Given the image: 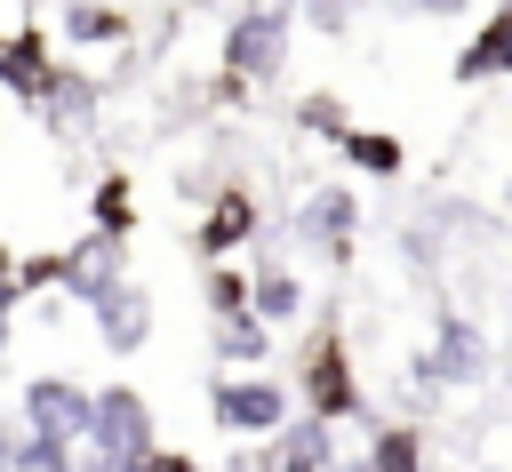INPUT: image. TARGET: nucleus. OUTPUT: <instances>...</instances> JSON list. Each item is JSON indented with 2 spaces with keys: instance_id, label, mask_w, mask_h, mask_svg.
Here are the masks:
<instances>
[{
  "instance_id": "1",
  "label": "nucleus",
  "mask_w": 512,
  "mask_h": 472,
  "mask_svg": "<svg viewBox=\"0 0 512 472\" xmlns=\"http://www.w3.org/2000/svg\"><path fill=\"white\" fill-rule=\"evenodd\" d=\"M88 448L104 456V464H144L160 440H152V400L136 392V384H104V392H88Z\"/></svg>"
},
{
  "instance_id": "2",
  "label": "nucleus",
  "mask_w": 512,
  "mask_h": 472,
  "mask_svg": "<svg viewBox=\"0 0 512 472\" xmlns=\"http://www.w3.org/2000/svg\"><path fill=\"white\" fill-rule=\"evenodd\" d=\"M288 16H296V0H248V8H240V24L224 32V80H232V88L280 72V56H288Z\"/></svg>"
},
{
  "instance_id": "3",
  "label": "nucleus",
  "mask_w": 512,
  "mask_h": 472,
  "mask_svg": "<svg viewBox=\"0 0 512 472\" xmlns=\"http://www.w3.org/2000/svg\"><path fill=\"white\" fill-rule=\"evenodd\" d=\"M208 416H216V432L224 440H272L280 424H288V384L280 376H224L216 392H208Z\"/></svg>"
},
{
  "instance_id": "4",
  "label": "nucleus",
  "mask_w": 512,
  "mask_h": 472,
  "mask_svg": "<svg viewBox=\"0 0 512 472\" xmlns=\"http://www.w3.org/2000/svg\"><path fill=\"white\" fill-rule=\"evenodd\" d=\"M56 280H64V296H80V304L112 296V288L128 280V240H120V232H80V240L56 256Z\"/></svg>"
},
{
  "instance_id": "5",
  "label": "nucleus",
  "mask_w": 512,
  "mask_h": 472,
  "mask_svg": "<svg viewBox=\"0 0 512 472\" xmlns=\"http://www.w3.org/2000/svg\"><path fill=\"white\" fill-rule=\"evenodd\" d=\"M24 432L80 448V440H88V384H72V376H32V384H24Z\"/></svg>"
},
{
  "instance_id": "6",
  "label": "nucleus",
  "mask_w": 512,
  "mask_h": 472,
  "mask_svg": "<svg viewBox=\"0 0 512 472\" xmlns=\"http://www.w3.org/2000/svg\"><path fill=\"white\" fill-rule=\"evenodd\" d=\"M304 400H312L320 424H336V416L360 408V384H352V360H344L336 336H312V352H304Z\"/></svg>"
},
{
  "instance_id": "7",
  "label": "nucleus",
  "mask_w": 512,
  "mask_h": 472,
  "mask_svg": "<svg viewBox=\"0 0 512 472\" xmlns=\"http://www.w3.org/2000/svg\"><path fill=\"white\" fill-rule=\"evenodd\" d=\"M424 376H432V384H480V376H488V336H480L464 312H448V320H440V336H432Z\"/></svg>"
},
{
  "instance_id": "8",
  "label": "nucleus",
  "mask_w": 512,
  "mask_h": 472,
  "mask_svg": "<svg viewBox=\"0 0 512 472\" xmlns=\"http://www.w3.org/2000/svg\"><path fill=\"white\" fill-rule=\"evenodd\" d=\"M88 312H96V336H104V352H120V360H128V352L152 336V296H144L136 280H120L112 296H96Z\"/></svg>"
},
{
  "instance_id": "9",
  "label": "nucleus",
  "mask_w": 512,
  "mask_h": 472,
  "mask_svg": "<svg viewBox=\"0 0 512 472\" xmlns=\"http://www.w3.org/2000/svg\"><path fill=\"white\" fill-rule=\"evenodd\" d=\"M352 232H360V208H352V192H344V184L304 192V208H296V240H312V248H344Z\"/></svg>"
},
{
  "instance_id": "10",
  "label": "nucleus",
  "mask_w": 512,
  "mask_h": 472,
  "mask_svg": "<svg viewBox=\"0 0 512 472\" xmlns=\"http://www.w3.org/2000/svg\"><path fill=\"white\" fill-rule=\"evenodd\" d=\"M216 360H232L240 376H264V360H272V328H264L256 312H224V320H216Z\"/></svg>"
},
{
  "instance_id": "11",
  "label": "nucleus",
  "mask_w": 512,
  "mask_h": 472,
  "mask_svg": "<svg viewBox=\"0 0 512 472\" xmlns=\"http://www.w3.org/2000/svg\"><path fill=\"white\" fill-rule=\"evenodd\" d=\"M0 80L16 88V96H48V40L40 32H16V40H0Z\"/></svg>"
},
{
  "instance_id": "12",
  "label": "nucleus",
  "mask_w": 512,
  "mask_h": 472,
  "mask_svg": "<svg viewBox=\"0 0 512 472\" xmlns=\"http://www.w3.org/2000/svg\"><path fill=\"white\" fill-rule=\"evenodd\" d=\"M248 232H256V200H248V192L232 184V192H224V200L208 208V224H200V248H208V256H232V248H240Z\"/></svg>"
},
{
  "instance_id": "13",
  "label": "nucleus",
  "mask_w": 512,
  "mask_h": 472,
  "mask_svg": "<svg viewBox=\"0 0 512 472\" xmlns=\"http://www.w3.org/2000/svg\"><path fill=\"white\" fill-rule=\"evenodd\" d=\"M248 312L272 328V320H296L304 312V288H296V272H280V264H264L256 280H248Z\"/></svg>"
},
{
  "instance_id": "14",
  "label": "nucleus",
  "mask_w": 512,
  "mask_h": 472,
  "mask_svg": "<svg viewBox=\"0 0 512 472\" xmlns=\"http://www.w3.org/2000/svg\"><path fill=\"white\" fill-rule=\"evenodd\" d=\"M360 464H368V472H424V440H416V424H376V440H368Z\"/></svg>"
},
{
  "instance_id": "15",
  "label": "nucleus",
  "mask_w": 512,
  "mask_h": 472,
  "mask_svg": "<svg viewBox=\"0 0 512 472\" xmlns=\"http://www.w3.org/2000/svg\"><path fill=\"white\" fill-rule=\"evenodd\" d=\"M504 56H512V24H504V16H488V32L456 56V80H496V72H504Z\"/></svg>"
},
{
  "instance_id": "16",
  "label": "nucleus",
  "mask_w": 512,
  "mask_h": 472,
  "mask_svg": "<svg viewBox=\"0 0 512 472\" xmlns=\"http://www.w3.org/2000/svg\"><path fill=\"white\" fill-rule=\"evenodd\" d=\"M80 448L64 440H40V432H8V472H72Z\"/></svg>"
},
{
  "instance_id": "17",
  "label": "nucleus",
  "mask_w": 512,
  "mask_h": 472,
  "mask_svg": "<svg viewBox=\"0 0 512 472\" xmlns=\"http://www.w3.org/2000/svg\"><path fill=\"white\" fill-rule=\"evenodd\" d=\"M120 32H128L120 8H104V0H64V40H88V48H96V40H120Z\"/></svg>"
},
{
  "instance_id": "18",
  "label": "nucleus",
  "mask_w": 512,
  "mask_h": 472,
  "mask_svg": "<svg viewBox=\"0 0 512 472\" xmlns=\"http://www.w3.org/2000/svg\"><path fill=\"white\" fill-rule=\"evenodd\" d=\"M344 152H352L368 176H400V136H376V128H344Z\"/></svg>"
},
{
  "instance_id": "19",
  "label": "nucleus",
  "mask_w": 512,
  "mask_h": 472,
  "mask_svg": "<svg viewBox=\"0 0 512 472\" xmlns=\"http://www.w3.org/2000/svg\"><path fill=\"white\" fill-rule=\"evenodd\" d=\"M128 216H136L128 176H104V184H96V232H120V240H128Z\"/></svg>"
},
{
  "instance_id": "20",
  "label": "nucleus",
  "mask_w": 512,
  "mask_h": 472,
  "mask_svg": "<svg viewBox=\"0 0 512 472\" xmlns=\"http://www.w3.org/2000/svg\"><path fill=\"white\" fill-rule=\"evenodd\" d=\"M296 120H304L312 136H344V96H328V88H320V96H304V104H296Z\"/></svg>"
},
{
  "instance_id": "21",
  "label": "nucleus",
  "mask_w": 512,
  "mask_h": 472,
  "mask_svg": "<svg viewBox=\"0 0 512 472\" xmlns=\"http://www.w3.org/2000/svg\"><path fill=\"white\" fill-rule=\"evenodd\" d=\"M208 312L224 320V312H248V280L240 272H208Z\"/></svg>"
},
{
  "instance_id": "22",
  "label": "nucleus",
  "mask_w": 512,
  "mask_h": 472,
  "mask_svg": "<svg viewBox=\"0 0 512 472\" xmlns=\"http://www.w3.org/2000/svg\"><path fill=\"white\" fill-rule=\"evenodd\" d=\"M304 16H312L320 32H344V24H352V0H304Z\"/></svg>"
},
{
  "instance_id": "23",
  "label": "nucleus",
  "mask_w": 512,
  "mask_h": 472,
  "mask_svg": "<svg viewBox=\"0 0 512 472\" xmlns=\"http://www.w3.org/2000/svg\"><path fill=\"white\" fill-rule=\"evenodd\" d=\"M136 472H208V464H200V456H184V448H152Z\"/></svg>"
},
{
  "instance_id": "24",
  "label": "nucleus",
  "mask_w": 512,
  "mask_h": 472,
  "mask_svg": "<svg viewBox=\"0 0 512 472\" xmlns=\"http://www.w3.org/2000/svg\"><path fill=\"white\" fill-rule=\"evenodd\" d=\"M408 8H424V16H456L464 0H408Z\"/></svg>"
},
{
  "instance_id": "25",
  "label": "nucleus",
  "mask_w": 512,
  "mask_h": 472,
  "mask_svg": "<svg viewBox=\"0 0 512 472\" xmlns=\"http://www.w3.org/2000/svg\"><path fill=\"white\" fill-rule=\"evenodd\" d=\"M72 472H128V464H104V456H88V464H72Z\"/></svg>"
},
{
  "instance_id": "26",
  "label": "nucleus",
  "mask_w": 512,
  "mask_h": 472,
  "mask_svg": "<svg viewBox=\"0 0 512 472\" xmlns=\"http://www.w3.org/2000/svg\"><path fill=\"white\" fill-rule=\"evenodd\" d=\"M336 472H368V464H360V456H352V464H336Z\"/></svg>"
},
{
  "instance_id": "27",
  "label": "nucleus",
  "mask_w": 512,
  "mask_h": 472,
  "mask_svg": "<svg viewBox=\"0 0 512 472\" xmlns=\"http://www.w3.org/2000/svg\"><path fill=\"white\" fill-rule=\"evenodd\" d=\"M0 472H8V432H0Z\"/></svg>"
},
{
  "instance_id": "28",
  "label": "nucleus",
  "mask_w": 512,
  "mask_h": 472,
  "mask_svg": "<svg viewBox=\"0 0 512 472\" xmlns=\"http://www.w3.org/2000/svg\"><path fill=\"white\" fill-rule=\"evenodd\" d=\"M0 280H8V248H0Z\"/></svg>"
}]
</instances>
